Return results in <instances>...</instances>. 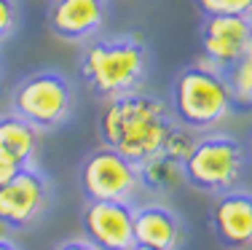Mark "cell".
Returning a JSON list of instances; mask_svg holds the SVG:
<instances>
[{
  "label": "cell",
  "mask_w": 252,
  "mask_h": 250,
  "mask_svg": "<svg viewBox=\"0 0 252 250\" xmlns=\"http://www.w3.org/2000/svg\"><path fill=\"white\" fill-rule=\"evenodd\" d=\"M250 25H252V16H250Z\"/></svg>",
  "instance_id": "obj_26"
},
{
  "label": "cell",
  "mask_w": 252,
  "mask_h": 250,
  "mask_svg": "<svg viewBox=\"0 0 252 250\" xmlns=\"http://www.w3.org/2000/svg\"><path fill=\"white\" fill-rule=\"evenodd\" d=\"M233 108H252V49L223 70Z\"/></svg>",
  "instance_id": "obj_15"
},
{
  "label": "cell",
  "mask_w": 252,
  "mask_h": 250,
  "mask_svg": "<svg viewBox=\"0 0 252 250\" xmlns=\"http://www.w3.org/2000/svg\"><path fill=\"white\" fill-rule=\"evenodd\" d=\"M131 231H134V242L158 250H177L185 240V226L180 221V215L172 207L158 205V202L134 207Z\"/></svg>",
  "instance_id": "obj_12"
},
{
  "label": "cell",
  "mask_w": 252,
  "mask_h": 250,
  "mask_svg": "<svg viewBox=\"0 0 252 250\" xmlns=\"http://www.w3.org/2000/svg\"><path fill=\"white\" fill-rule=\"evenodd\" d=\"M215 240L228 250H252V191L231 188L215 196L209 210Z\"/></svg>",
  "instance_id": "obj_11"
},
{
  "label": "cell",
  "mask_w": 252,
  "mask_h": 250,
  "mask_svg": "<svg viewBox=\"0 0 252 250\" xmlns=\"http://www.w3.org/2000/svg\"><path fill=\"white\" fill-rule=\"evenodd\" d=\"M250 159H252V140H250Z\"/></svg>",
  "instance_id": "obj_24"
},
{
  "label": "cell",
  "mask_w": 252,
  "mask_h": 250,
  "mask_svg": "<svg viewBox=\"0 0 252 250\" xmlns=\"http://www.w3.org/2000/svg\"><path fill=\"white\" fill-rule=\"evenodd\" d=\"M0 73H3V65H0Z\"/></svg>",
  "instance_id": "obj_25"
},
{
  "label": "cell",
  "mask_w": 252,
  "mask_h": 250,
  "mask_svg": "<svg viewBox=\"0 0 252 250\" xmlns=\"http://www.w3.org/2000/svg\"><path fill=\"white\" fill-rule=\"evenodd\" d=\"M193 140H196V132H190V129L175 124V129L169 132V138H166V143H164V153L172 156V159H177V162H183V159L188 156Z\"/></svg>",
  "instance_id": "obj_17"
},
{
  "label": "cell",
  "mask_w": 252,
  "mask_h": 250,
  "mask_svg": "<svg viewBox=\"0 0 252 250\" xmlns=\"http://www.w3.org/2000/svg\"><path fill=\"white\" fill-rule=\"evenodd\" d=\"M169 110L180 127L190 132H209L225 124L233 113V100L225 86L223 70L199 57L175 73L169 83Z\"/></svg>",
  "instance_id": "obj_3"
},
{
  "label": "cell",
  "mask_w": 252,
  "mask_h": 250,
  "mask_svg": "<svg viewBox=\"0 0 252 250\" xmlns=\"http://www.w3.org/2000/svg\"><path fill=\"white\" fill-rule=\"evenodd\" d=\"M78 75L86 92L102 103L137 92L151 75V49L137 33L97 35L83 43Z\"/></svg>",
  "instance_id": "obj_2"
},
{
  "label": "cell",
  "mask_w": 252,
  "mask_h": 250,
  "mask_svg": "<svg viewBox=\"0 0 252 250\" xmlns=\"http://www.w3.org/2000/svg\"><path fill=\"white\" fill-rule=\"evenodd\" d=\"M131 202H86L81 210V231L97 250H129L134 245Z\"/></svg>",
  "instance_id": "obj_9"
},
{
  "label": "cell",
  "mask_w": 252,
  "mask_h": 250,
  "mask_svg": "<svg viewBox=\"0 0 252 250\" xmlns=\"http://www.w3.org/2000/svg\"><path fill=\"white\" fill-rule=\"evenodd\" d=\"M78 188L86 202H131L142 191L140 167L99 143L78 167Z\"/></svg>",
  "instance_id": "obj_6"
},
{
  "label": "cell",
  "mask_w": 252,
  "mask_h": 250,
  "mask_svg": "<svg viewBox=\"0 0 252 250\" xmlns=\"http://www.w3.org/2000/svg\"><path fill=\"white\" fill-rule=\"evenodd\" d=\"M11 234H14V231H11V226L0 218V240H11Z\"/></svg>",
  "instance_id": "obj_21"
},
{
  "label": "cell",
  "mask_w": 252,
  "mask_h": 250,
  "mask_svg": "<svg viewBox=\"0 0 252 250\" xmlns=\"http://www.w3.org/2000/svg\"><path fill=\"white\" fill-rule=\"evenodd\" d=\"M51 199L54 188L46 172L27 164L5 186H0V218L11 226V231L32 229L51 207Z\"/></svg>",
  "instance_id": "obj_7"
},
{
  "label": "cell",
  "mask_w": 252,
  "mask_h": 250,
  "mask_svg": "<svg viewBox=\"0 0 252 250\" xmlns=\"http://www.w3.org/2000/svg\"><path fill=\"white\" fill-rule=\"evenodd\" d=\"M193 5L201 16H215V14L252 16V0H193Z\"/></svg>",
  "instance_id": "obj_16"
},
{
  "label": "cell",
  "mask_w": 252,
  "mask_h": 250,
  "mask_svg": "<svg viewBox=\"0 0 252 250\" xmlns=\"http://www.w3.org/2000/svg\"><path fill=\"white\" fill-rule=\"evenodd\" d=\"M22 25L19 0H0V43L11 40Z\"/></svg>",
  "instance_id": "obj_18"
},
{
  "label": "cell",
  "mask_w": 252,
  "mask_h": 250,
  "mask_svg": "<svg viewBox=\"0 0 252 250\" xmlns=\"http://www.w3.org/2000/svg\"><path fill=\"white\" fill-rule=\"evenodd\" d=\"M169 105L151 92H129L105 100L97 118L99 143L118 151L129 162L142 164L164 151V143L175 129Z\"/></svg>",
  "instance_id": "obj_1"
},
{
  "label": "cell",
  "mask_w": 252,
  "mask_h": 250,
  "mask_svg": "<svg viewBox=\"0 0 252 250\" xmlns=\"http://www.w3.org/2000/svg\"><path fill=\"white\" fill-rule=\"evenodd\" d=\"M0 250H22L14 240H0Z\"/></svg>",
  "instance_id": "obj_22"
},
{
  "label": "cell",
  "mask_w": 252,
  "mask_h": 250,
  "mask_svg": "<svg viewBox=\"0 0 252 250\" xmlns=\"http://www.w3.org/2000/svg\"><path fill=\"white\" fill-rule=\"evenodd\" d=\"M11 113L25 118L38 132H54L64 127L75 110V89L64 73L51 68L27 73L11 89Z\"/></svg>",
  "instance_id": "obj_5"
},
{
  "label": "cell",
  "mask_w": 252,
  "mask_h": 250,
  "mask_svg": "<svg viewBox=\"0 0 252 250\" xmlns=\"http://www.w3.org/2000/svg\"><path fill=\"white\" fill-rule=\"evenodd\" d=\"M54 250H97L92 245L89 240H83V237H73V240H64V242H59Z\"/></svg>",
  "instance_id": "obj_20"
},
{
  "label": "cell",
  "mask_w": 252,
  "mask_h": 250,
  "mask_svg": "<svg viewBox=\"0 0 252 250\" xmlns=\"http://www.w3.org/2000/svg\"><path fill=\"white\" fill-rule=\"evenodd\" d=\"M247 170V148L228 132H199L183 159V180L201 194H223L239 186Z\"/></svg>",
  "instance_id": "obj_4"
},
{
  "label": "cell",
  "mask_w": 252,
  "mask_h": 250,
  "mask_svg": "<svg viewBox=\"0 0 252 250\" xmlns=\"http://www.w3.org/2000/svg\"><path fill=\"white\" fill-rule=\"evenodd\" d=\"M199 49L201 59L212 68L225 70L239 57L252 49V25L250 16L236 14H215L204 16L199 25Z\"/></svg>",
  "instance_id": "obj_8"
},
{
  "label": "cell",
  "mask_w": 252,
  "mask_h": 250,
  "mask_svg": "<svg viewBox=\"0 0 252 250\" xmlns=\"http://www.w3.org/2000/svg\"><path fill=\"white\" fill-rule=\"evenodd\" d=\"M129 250H158V248H151V245H142V242H134Z\"/></svg>",
  "instance_id": "obj_23"
},
{
  "label": "cell",
  "mask_w": 252,
  "mask_h": 250,
  "mask_svg": "<svg viewBox=\"0 0 252 250\" xmlns=\"http://www.w3.org/2000/svg\"><path fill=\"white\" fill-rule=\"evenodd\" d=\"M107 22V0H49L46 27L64 43L83 46L97 38Z\"/></svg>",
  "instance_id": "obj_10"
},
{
  "label": "cell",
  "mask_w": 252,
  "mask_h": 250,
  "mask_svg": "<svg viewBox=\"0 0 252 250\" xmlns=\"http://www.w3.org/2000/svg\"><path fill=\"white\" fill-rule=\"evenodd\" d=\"M140 167V183L145 191L151 194H169L175 191L183 180V162H177V159L166 156L164 151L151 156L148 162L137 164Z\"/></svg>",
  "instance_id": "obj_14"
},
{
  "label": "cell",
  "mask_w": 252,
  "mask_h": 250,
  "mask_svg": "<svg viewBox=\"0 0 252 250\" xmlns=\"http://www.w3.org/2000/svg\"><path fill=\"white\" fill-rule=\"evenodd\" d=\"M40 145V132L30 127L25 118L14 116V113H3L0 116V151L16 159L22 167L35 164Z\"/></svg>",
  "instance_id": "obj_13"
},
{
  "label": "cell",
  "mask_w": 252,
  "mask_h": 250,
  "mask_svg": "<svg viewBox=\"0 0 252 250\" xmlns=\"http://www.w3.org/2000/svg\"><path fill=\"white\" fill-rule=\"evenodd\" d=\"M19 170H22V164L16 162V159H11L8 153L0 151V186H5V183H8Z\"/></svg>",
  "instance_id": "obj_19"
}]
</instances>
